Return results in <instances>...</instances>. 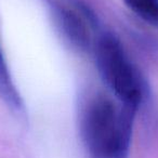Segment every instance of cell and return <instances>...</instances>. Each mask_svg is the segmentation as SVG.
<instances>
[{"instance_id": "6da1fadb", "label": "cell", "mask_w": 158, "mask_h": 158, "mask_svg": "<svg viewBox=\"0 0 158 158\" xmlns=\"http://www.w3.org/2000/svg\"><path fill=\"white\" fill-rule=\"evenodd\" d=\"M134 110L117 106L105 97H97L86 106L81 118V133L94 158H126L131 142Z\"/></svg>"}, {"instance_id": "7a4b0ae2", "label": "cell", "mask_w": 158, "mask_h": 158, "mask_svg": "<svg viewBox=\"0 0 158 158\" xmlns=\"http://www.w3.org/2000/svg\"><path fill=\"white\" fill-rule=\"evenodd\" d=\"M95 57L108 88L121 103L136 110L144 98V85L119 40L108 34L102 36L97 44Z\"/></svg>"}, {"instance_id": "3957f363", "label": "cell", "mask_w": 158, "mask_h": 158, "mask_svg": "<svg viewBox=\"0 0 158 158\" xmlns=\"http://www.w3.org/2000/svg\"><path fill=\"white\" fill-rule=\"evenodd\" d=\"M0 95L10 106L20 108V95L18 94V91L11 80V76L9 74V69L1 50H0Z\"/></svg>"}, {"instance_id": "277c9868", "label": "cell", "mask_w": 158, "mask_h": 158, "mask_svg": "<svg viewBox=\"0 0 158 158\" xmlns=\"http://www.w3.org/2000/svg\"><path fill=\"white\" fill-rule=\"evenodd\" d=\"M125 3L139 18L158 26V0H125Z\"/></svg>"}, {"instance_id": "5b68a950", "label": "cell", "mask_w": 158, "mask_h": 158, "mask_svg": "<svg viewBox=\"0 0 158 158\" xmlns=\"http://www.w3.org/2000/svg\"><path fill=\"white\" fill-rule=\"evenodd\" d=\"M64 28L73 41L78 44H85L87 41V31L84 23L79 20L76 14L66 12L63 15Z\"/></svg>"}]
</instances>
